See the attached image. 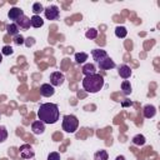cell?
Instances as JSON below:
<instances>
[{"mask_svg": "<svg viewBox=\"0 0 160 160\" xmlns=\"http://www.w3.org/2000/svg\"><path fill=\"white\" fill-rule=\"evenodd\" d=\"M59 106L52 102L41 104L38 110V118L44 124H55L59 120Z\"/></svg>", "mask_w": 160, "mask_h": 160, "instance_id": "cell-1", "label": "cell"}, {"mask_svg": "<svg viewBox=\"0 0 160 160\" xmlns=\"http://www.w3.org/2000/svg\"><path fill=\"white\" fill-rule=\"evenodd\" d=\"M102 86H104V78L100 74L89 75L82 79V88L88 92L95 94V92L100 91L102 89Z\"/></svg>", "mask_w": 160, "mask_h": 160, "instance_id": "cell-2", "label": "cell"}, {"mask_svg": "<svg viewBox=\"0 0 160 160\" xmlns=\"http://www.w3.org/2000/svg\"><path fill=\"white\" fill-rule=\"evenodd\" d=\"M79 126V120L75 115H64L62 116V130L66 132H75Z\"/></svg>", "mask_w": 160, "mask_h": 160, "instance_id": "cell-3", "label": "cell"}, {"mask_svg": "<svg viewBox=\"0 0 160 160\" xmlns=\"http://www.w3.org/2000/svg\"><path fill=\"white\" fill-rule=\"evenodd\" d=\"M44 12H45V18L48 20H56L60 15L59 8L56 5H49L48 8L44 9Z\"/></svg>", "mask_w": 160, "mask_h": 160, "instance_id": "cell-4", "label": "cell"}, {"mask_svg": "<svg viewBox=\"0 0 160 160\" xmlns=\"http://www.w3.org/2000/svg\"><path fill=\"white\" fill-rule=\"evenodd\" d=\"M19 152H20V156L22 159H31L34 158L35 152H34V149L30 144H22L20 148H19Z\"/></svg>", "mask_w": 160, "mask_h": 160, "instance_id": "cell-5", "label": "cell"}, {"mask_svg": "<svg viewBox=\"0 0 160 160\" xmlns=\"http://www.w3.org/2000/svg\"><path fill=\"white\" fill-rule=\"evenodd\" d=\"M64 81H65V76H64L62 72H60V71L51 72V75H50V85H52V86H60V85L64 84Z\"/></svg>", "mask_w": 160, "mask_h": 160, "instance_id": "cell-6", "label": "cell"}, {"mask_svg": "<svg viewBox=\"0 0 160 160\" xmlns=\"http://www.w3.org/2000/svg\"><path fill=\"white\" fill-rule=\"evenodd\" d=\"M91 56H92V59H94L96 62H100L101 60H104V59L108 58L109 55H108V52H106L105 50H102V49H94V50H91Z\"/></svg>", "mask_w": 160, "mask_h": 160, "instance_id": "cell-7", "label": "cell"}, {"mask_svg": "<svg viewBox=\"0 0 160 160\" xmlns=\"http://www.w3.org/2000/svg\"><path fill=\"white\" fill-rule=\"evenodd\" d=\"M54 92H55V89H54V86L50 85V84H42V85L40 86V94H41L42 96H45V98L52 96Z\"/></svg>", "mask_w": 160, "mask_h": 160, "instance_id": "cell-8", "label": "cell"}, {"mask_svg": "<svg viewBox=\"0 0 160 160\" xmlns=\"http://www.w3.org/2000/svg\"><path fill=\"white\" fill-rule=\"evenodd\" d=\"M98 64H99V68H100L101 70H110V69L115 68V62H114V60H112L110 56L105 58L104 60H101V61L98 62Z\"/></svg>", "mask_w": 160, "mask_h": 160, "instance_id": "cell-9", "label": "cell"}, {"mask_svg": "<svg viewBox=\"0 0 160 160\" xmlns=\"http://www.w3.org/2000/svg\"><path fill=\"white\" fill-rule=\"evenodd\" d=\"M31 131L35 134V135H40L45 131V124L40 120H36L31 124Z\"/></svg>", "mask_w": 160, "mask_h": 160, "instance_id": "cell-10", "label": "cell"}, {"mask_svg": "<svg viewBox=\"0 0 160 160\" xmlns=\"http://www.w3.org/2000/svg\"><path fill=\"white\" fill-rule=\"evenodd\" d=\"M24 15V11L20 9V8H16V6H14V8H11L10 10H9V12H8V16H9V19L10 20H14V21H16L20 16H22Z\"/></svg>", "mask_w": 160, "mask_h": 160, "instance_id": "cell-11", "label": "cell"}, {"mask_svg": "<svg viewBox=\"0 0 160 160\" xmlns=\"http://www.w3.org/2000/svg\"><path fill=\"white\" fill-rule=\"evenodd\" d=\"M15 24L18 25V28H21V29H29L30 26H31V24H30V19L28 18V16H25V15H22V16H20L16 21H15Z\"/></svg>", "mask_w": 160, "mask_h": 160, "instance_id": "cell-12", "label": "cell"}, {"mask_svg": "<svg viewBox=\"0 0 160 160\" xmlns=\"http://www.w3.org/2000/svg\"><path fill=\"white\" fill-rule=\"evenodd\" d=\"M142 111H144V116H145L146 119H151V118H154L155 114H156V108H155L154 105H145Z\"/></svg>", "mask_w": 160, "mask_h": 160, "instance_id": "cell-13", "label": "cell"}, {"mask_svg": "<svg viewBox=\"0 0 160 160\" xmlns=\"http://www.w3.org/2000/svg\"><path fill=\"white\" fill-rule=\"evenodd\" d=\"M82 74L85 75V76H89V75H94V74H96V68H95V65L94 64H85L84 66H82Z\"/></svg>", "mask_w": 160, "mask_h": 160, "instance_id": "cell-14", "label": "cell"}, {"mask_svg": "<svg viewBox=\"0 0 160 160\" xmlns=\"http://www.w3.org/2000/svg\"><path fill=\"white\" fill-rule=\"evenodd\" d=\"M30 24L32 28H41L44 25V20L41 19L40 15H32L30 18Z\"/></svg>", "mask_w": 160, "mask_h": 160, "instance_id": "cell-15", "label": "cell"}, {"mask_svg": "<svg viewBox=\"0 0 160 160\" xmlns=\"http://www.w3.org/2000/svg\"><path fill=\"white\" fill-rule=\"evenodd\" d=\"M119 75L122 78V79H129L130 75H131V69L128 66V65H121L119 68Z\"/></svg>", "mask_w": 160, "mask_h": 160, "instance_id": "cell-16", "label": "cell"}, {"mask_svg": "<svg viewBox=\"0 0 160 160\" xmlns=\"http://www.w3.org/2000/svg\"><path fill=\"white\" fill-rule=\"evenodd\" d=\"M6 31H8V34L11 35V36L19 35V28H18L16 24H9V25H6Z\"/></svg>", "mask_w": 160, "mask_h": 160, "instance_id": "cell-17", "label": "cell"}, {"mask_svg": "<svg viewBox=\"0 0 160 160\" xmlns=\"http://www.w3.org/2000/svg\"><path fill=\"white\" fill-rule=\"evenodd\" d=\"M121 90H122V94L124 95H130L131 94V85H130V81L129 80H124L121 82Z\"/></svg>", "mask_w": 160, "mask_h": 160, "instance_id": "cell-18", "label": "cell"}, {"mask_svg": "<svg viewBox=\"0 0 160 160\" xmlns=\"http://www.w3.org/2000/svg\"><path fill=\"white\" fill-rule=\"evenodd\" d=\"M145 142H146V139H145V136L141 135V134H138V135H135V136L132 138V144H134V145L141 146V145H144Z\"/></svg>", "mask_w": 160, "mask_h": 160, "instance_id": "cell-19", "label": "cell"}, {"mask_svg": "<svg viewBox=\"0 0 160 160\" xmlns=\"http://www.w3.org/2000/svg\"><path fill=\"white\" fill-rule=\"evenodd\" d=\"M108 158H109V155H108L106 150H99L94 155V160H108Z\"/></svg>", "mask_w": 160, "mask_h": 160, "instance_id": "cell-20", "label": "cell"}, {"mask_svg": "<svg viewBox=\"0 0 160 160\" xmlns=\"http://www.w3.org/2000/svg\"><path fill=\"white\" fill-rule=\"evenodd\" d=\"M126 34H128V30L125 26H116L115 28V35L118 38H125Z\"/></svg>", "mask_w": 160, "mask_h": 160, "instance_id": "cell-21", "label": "cell"}, {"mask_svg": "<svg viewBox=\"0 0 160 160\" xmlns=\"http://www.w3.org/2000/svg\"><path fill=\"white\" fill-rule=\"evenodd\" d=\"M88 60V54L86 52H76L75 54V61L78 64H82Z\"/></svg>", "mask_w": 160, "mask_h": 160, "instance_id": "cell-22", "label": "cell"}, {"mask_svg": "<svg viewBox=\"0 0 160 160\" xmlns=\"http://www.w3.org/2000/svg\"><path fill=\"white\" fill-rule=\"evenodd\" d=\"M8 139V130L5 126L0 125V142H4Z\"/></svg>", "mask_w": 160, "mask_h": 160, "instance_id": "cell-23", "label": "cell"}, {"mask_svg": "<svg viewBox=\"0 0 160 160\" xmlns=\"http://www.w3.org/2000/svg\"><path fill=\"white\" fill-rule=\"evenodd\" d=\"M41 11H44V6H42L40 2H35V4L32 5V12H34V15H38V14H40Z\"/></svg>", "mask_w": 160, "mask_h": 160, "instance_id": "cell-24", "label": "cell"}, {"mask_svg": "<svg viewBox=\"0 0 160 160\" xmlns=\"http://www.w3.org/2000/svg\"><path fill=\"white\" fill-rule=\"evenodd\" d=\"M85 36H86L88 39H95V38L98 36V30L94 29V28H91V29H89V30L85 32Z\"/></svg>", "mask_w": 160, "mask_h": 160, "instance_id": "cell-25", "label": "cell"}, {"mask_svg": "<svg viewBox=\"0 0 160 160\" xmlns=\"http://www.w3.org/2000/svg\"><path fill=\"white\" fill-rule=\"evenodd\" d=\"M12 52H14V50H12V48L9 46V45H5V46L2 48V50H1V54H2V55H11Z\"/></svg>", "mask_w": 160, "mask_h": 160, "instance_id": "cell-26", "label": "cell"}, {"mask_svg": "<svg viewBox=\"0 0 160 160\" xmlns=\"http://www.w3.org/2000/svg\"><path fill=\"white\" fill-rule=\"evenodd\" d=\"M48 160H60V154L56 151H52L48 155Z\"/></svg>", "mask_w": 160, "mask_h": 160, "instance_id": "cell-27", "label": "cell"}, {"mask_svg": "<svg viewBox=\"0 0 160 160\" xmlns=\"http://www.w3.org/2000/svg\"><path fill=\"white\" fill-rule=\"evenodd\" d=\"M24 41H25V39H24L21 35H16V36H14V42H15L16 45H22Z\"/></svg>", "mask_w": 160, "mask_h": 160, "instance_id": "cell-28", "label": "cell"}, {"mask_svg": "<svg viewBox=\"0 0 160 160\" xmlns=\"http://www.w3.org/2000/svg\"><path fill=\"white\" fill-rule=\"evenodd\" d=\"M24 44H25L28 48H30V46H32V45L35 44V39H34V38H28V39H25Z\"/></svg>", "mask_w": 160, "mask_h": 160, "instance_id": "cell-29", "label": "cell"}, {"mask_svg": "<svg viewBox=\"0 0 160 160\" xmlns=\"http://www.w3.org/2000/svg\"><path fill=\"white\" fill-rule=\"evenodd\" d=\"M121 105H122L124 108H125V106H131V105H132V102H131L130 100H126V101H122V102H121Z\"/></svg>", "mask_w": 160, "mask_h": 160, "instance_id": "cell-30", "label": "cell"}, {"mask_svg": "<svg viewBox=\"0 0 160 160\" xmlns=\"http://www.w3.org/2000/svg\"><path fill=\"white\" fill-rule=\"evenodd\" d=\"M115 160H125V156L119 155V156H116V159H115Z\"/></svg>", "mask_w": 160, "mask_h": 160, "instance_id": "cell-31", "label": "cell"}, {"mask_svg": "<svg viewBox=\"0 0 160 160\" xmlns=\"http://www.w3.org/2000/svg\"><path fill=\"white\" fill-rule=\"evenodd\" d=\"M1 61H2V54L0 52V64H1Z\"/></svg>", "mask_w": 160, "mask_h": 160, "instance_id": "cell-32", "label": "cell"}]
</instances>
